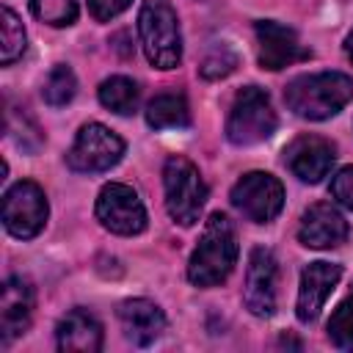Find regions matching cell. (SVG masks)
Here are the masks:
<instances>
[{"mask_svg": "<svg viewBox=\"0 0 353 353\" xmlns=\"http://www.w3.org/2000/svg\"><path fill=\"white\" fill-rule=\"evenodd\" d=\"M237 229L223 212H212L188 262V281L193 287H218L237 265Z\"/></svg>", "mask_w": 353, "mask_h": 353, "instance_id": "1", "label": "cell"}, {"mask_svg": "<svg viewBox=\"0 0 353 353\" xmlns=\"http://www.w3.org/2000/svg\"><path fill=\"white\" fill-rule=\"evenodd\" d=\"M353 99V77L345 72H314L292 77L284 88L287 108L309 121L336 116Z\"/></svg>", "mask_w": 353, "mask_h": 353, "instance_id": "2", "label": "cell"}, {"mask_svg": "<svg viewBox=\"0 0 353 353\" xmlns=\"http://www.w3.org/2000/svg\"><path fill=\"white\" fill-rule=\"evenodd\" d=\"M138 33L146 61L154 69H174L182 61V33L171 0H143L138 11Z\"/></svg>", "mask_w": 353, "mask_h": 353, "instance_id": "3", "label": "cell"}, {"mask_svg": "<svg viewBox=\"0 0 353 353\" xmlns=\"http://www.w3.org/2000/svg\"><path fill=\"white\" fill-rule=\"evenodd\" d=\"M163 188L171 221L179 226H193L207 204V185L199 168L188 157L171 154L163 165Z\"/></svg>", "mask_w": 353, "mask_h": 353, "instance_id": "4", "label": "cell"}, {"mask_svg": "<svg viewBox=\"0 0 353 353\" xmlns=\"http://www.w3.org/2000/svg\"><path fill=\"white\" fill-rule=\"evenodd\" d=\"M276 110L270 105V97L259 85H245L237 91L229 119H226V138L234 146H254L268 141L276 132Z\"/></svg>", "mask_w": 353, "mask_h": 353, "instance_id": "5", "label": "cell"}, {"mask_svg": "<svg viewBox=\"0 0 353 353\" xmlns=\"http://www.w3.org/2000/svg\"><path fill=\"white\" fill-rule=\"evenodd\" d=\"M124 157V141L99 121H88L80 127L72 149L66 152V165L77 174H99L110 171Z\"/></svg>", "mask_w": 353, "mask_h": 353, "instance_id": "6", "label": "cell"}, {"mask_svg": "<svg viewBox=\"0 0 353 353\" xmlns=\"http://www.w3.org/2000/svg\"><path fill=\"white\" fill-rule=\"evenodd\" d=\"M229 199L243 218L270 223L284 207V185L268 171H248L232 185Z\"/></svg>", "mask_w": 353, "mask_h": 353, "instance_id": "7", "label": "cell"}, {"mask_svg": "<svg viewBox=\"0 0 353 353\" xmlns=\"http://www.w3.org/2000/svg\"><path fill=\"white\" fill-rule=\"evenodd\" d=\"M47 215H50V204H47L44 190L36 182L22 179V182H17L6 190V196H3V226H6L8 234H14L19 240H30L44 229Z\"/></svg>", "mask_w": 353, "mask_h": 353, "instance_id": "8", "label": "cell"}, {"mask_svg": "<svg viewBox=\"0 0 353 353\" xmlns=\"http://www.w3.org/2000/svg\"><path fill=\"white\" fill-rule=\"evenodd\" d=\"M97 221L113 234H141L146 229V210L138 193L124 182H108L97 196Z\"/></svg>", "mask_w": 353, "mask_h": 353, "instance_id": "9", "label": "cell"}, {"mask_svg": "<svg viewBox=\"0 0 353 353\" xmlns=\"http://www.w3.org/2000/svg\"><path fill=\"white\" fill-rule=\"evenodd\" d=\"M254 33H256V61L268 72H279L284 66L312 58V50L301 44L298 33L276 19H259L254 25Z\"/></svg>", "mask_w": 353, "mask_h": 353, "instance_id": "10", "label": "cell"}, {"mask_svg": "<svg viewBox=\"0 0 353 353\" xmlns=\"http://www.w3.org/2000/svg\"><path fill=\"white\" fill-rule=\"evenodd\" d=\"M279 287V262L270 248L256 245L248 256L243 303L254 317H273L276 312V290Z\"/></svg>", "mask_w": 353, "mask_h": 353, "instance_id": "11", "label": "cell"}, {"mask_svg": "<svg viewBox=\"0 0 353 353\" xmlns=\"http://www.w3.org/2000/svg\"><path fill=\"white\" fill-rule=\"evenodd\" d=\"M336 160V146L323 135H298L284 149V165L309 185H317L323 176H328L331 165Z\"/></svg>", "mask_w": 353, "mask_h": 353, "instance_id": "12", "label": "cell"}, {"mask_svg": "<svg viewBox=\"0 0 353 353\" xmlns=\"http://www.w3.org/2000/svg\"><path fill=\"white\" fill-rule=\"evenodd\" d=\"M350 229L345 215L328 204V201H314L298 223V240L306 248H336L347 240Z\"/></svg>", "mask_w": 353, "mask_h": 353, "instance_id": "13", "label": "cell"}, {"mask_svg": "<svg viewBox=\"0 0 353 353\" xmlns=\"http://www.w3.org/2000/svg\"><path fill=\"white\" fill-rule=\"evenodd\" d=\"M33 306H36V290L30 279L25 276H8L3 284V298H0V336L3 345L11 339L22 336L33 320Z\"/></svg>", "mask_w": 353, "mask_h": 353, "instance_id": "14", "label": "cell"}, {"mask_svg": "<svg viewBox=\"0 0 353 353\" xmlns=\"http://www.w3.org/2000/svg\"><path fill=\"white\" fill-rule=\"evenodd\" d=\"M342 279V268L331 262H309L301 273V287H298V306L295 314L301 323H314L323 303L334 292V287Z\"/></svg>", "mask_w": 353, "mask_h": 353, "instance_id": "15", "label": "cell"}, {"mask_svg": "<svg viewBox=\"0 0 353 353\" xmlns=\"http://www.w3.org/2000/svg\"><path fill=\"white\" fill-rule=\"evenodd\" d=\"M116 314H119V323H121L124 336L132 345H138V347L152 345L165 331V314H163V309L154 301L127 298V301L119 303V312Z\"/></svg>", "mask_w": 353, "mask_h": 353, "instance_id": "16", "label": "cell"}, {"mask_svg": "<svg viewBox=\"0 0 353 353\" xmlns=\"http://www.w3.org/2000/svg\"><path fill=\"white\" fill-rule=\"evenodd\" d=\"M55 339L61 350L72 353H97L102 350V323L88 309H72L61 317L55 328Z\"/></svg>", "mask_w": 353, "mask_h": 353, "instance_id": "17", "label": "cell"}, {"mask_svg": "<svg viewBox=\"0 0 353 353\" xmlns=\"http://www.w3.org/2000/svg\"><path fill=\"white\" fill-rule=\"evenodd\" d=\"M146 124L152 130H171V127H188L190 124V108L188 99L176 91L157 94L146 105Z\"/></svg>", "mask_w": 353, "mask_h": 353, "instance_id": "18", "label": "cell"}, {"mask_svg": "<svg viewBox=\"0 0 353 353\" xmlns=\"http://www.w3.org/2000/svg\"><path fill=\"white\" fill-rule=\"evenodd\" d=\"M99 102L119 116H132L141 102V88L135 80L124 74H113L99 83Z\"/></svg>", "mask_w": 353, "mask_h": 353, "instance_id": "19", "label": "cell"}, {"mask_svg": "<svg viewBox=\"0 0 353 353\" xmlns=\"http://www.w3.org/2000/svg\"><path fill=\"white\" fill-rule=\"evenodd\" d=\"M25 41H28V36H25L19 17L8 6H3L0 8V63L11 66L25 52Z\"/></svg>", "mask_w": 353, "mask_h": 353, "instance_id": "20", "label": "cell"}, {"mask_svg": "<svg viewBox=\"0 0 353 353\" xmlns=\"http://www.w3.org/2000/svg\"><path fill=\"white\" fill-rule=\"evenodd\" d=\"M77 94V77L74 72L66 66V63H58L50 69V74L44 77V85H41V97L47 105L52 108H63L74 99Z\"/></svg>", "mask_w": 353, "mask_h": 353, "instance_id": "21", "label": "cell"}, {"mask_svg": "<svg viewBox=\"0 0 353 353\" xmlns=\"http://www.w3.org/2000/svg\"><path fill=\"white\" fill-rule=\"evenodd\" d=\"M36 19L52 28H69L77 19V0H28Z\"/></svg>", "mask_w": 353, "mask_h": 353, "instance_id": "22", "label": "cell"}, {"mask_svg": "<svg viewBox=\"0 0 353 353\" xmlns=\"http://www.w3.org/2000/svg\"><path fill=\"white\" fill-rule=\"evenodd\" d=\"M325 331H328L331 345H336V347H347L350 345V339H353V287L339 301V306L331 312V320H328Z\"/></svg>", "mask_w": 353, "mask_h": 353, "instance_id": "23", "label": "cell"}, {"mask_svg": "<svg viewBox=\"0 0 353 353\" xmlns=\"http://www.w3.org/2000/svg\"><path fill=\"white\" fill-rule=\"evenodd\" d=\"M234 69H237V52L229 50L226 44H218V47H212V50L204 55V61H201V66H199V74H201L204 80H221V77L232 74Z\"/></svg>", "mask_w": 353, "mask_h": 353, "instance_id": "24", "label": "cell"}, {"mask_svg": "<svg viewBox=\"0 0 353 353\" xmlns=\"http://www.w3.org/2000/svg\"><path fill=\"white\" fill-rule=\"evenodd\" d=\"M331 196L345 207V210H350L353 212V165H345V168H339L334 176H331Z\"/></svg>", "mask_w": 353, "mask_h": 353, "instance_id": "25", "label": "cell"}, {"mask_svg": "<svg viewBox=\"0 0 353 353\" xmlns=\"http://www.w3.org/2000/svg\"><path fill=\"white\" fill-rule=\"evenodd\" d=\"M132 0H88V11L97 22H110L113 17H119L121 11L130 8Z\"/></svg>", "mask_w": 353, "mask_h": 353, "instance_id": "26", "label": "cell"}, {"mask_svg": "<svg viewBox=\"0 0 353 353\" xmlns=\"http://www.w3.org/2000/svg\"><path fill=\"white\" fill-rule=\"evenodd\" d=\"M345 52H347V58L353 61V30H350L347 39H345Z\"/></svg>", "mask_w": 353, "mask_h": 353, "instance_id": "27", "label": "cell"}, {"mask_svg": "<svg viewBox=\"0 0 353 353\" xmlns=\"http://www.w3.org/2000/svg\"><path fill=\"white\" fill-rule=\"evenodd\" d=\"M347 350H353V339H350V345H347Z\"/></svg>", "mask_w": 353, "mask_h": 353, "instance_id": "28", "label": "cell"}]
</instances>
